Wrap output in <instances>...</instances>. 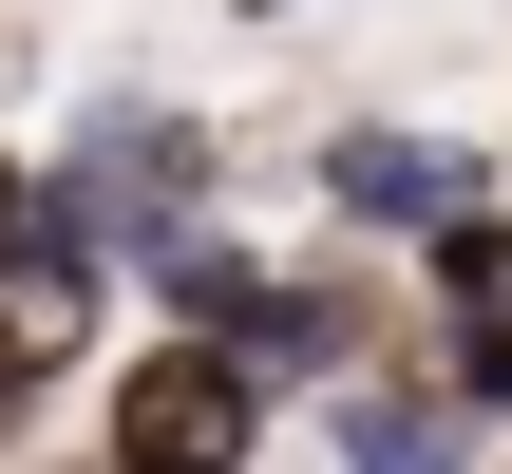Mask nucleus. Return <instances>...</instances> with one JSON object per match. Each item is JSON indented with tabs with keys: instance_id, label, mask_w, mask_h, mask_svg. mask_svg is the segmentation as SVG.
Here are the masks:
<instances>
[{
	"instance_id": "f257e3e1",
	"label": "nucleus",
	"mask_w": 512,
	"mask_h": 474,
	"mask_svg": "<svg viewBox=\"0 0 512 474\" xmlns=\"http://www.w3.org/2000/svg\"><path fill=\"white\" fill-rule=\"evenodd\" d=\"M285 437V380L247 342H190V323H133L95 361V474H266Z\"/></svg>"
},
{
	"instance_id": "f03ea898",
	"label": "nucleus",
	"mask_w": 512,
	"mask_h": 474,
	"mask_svg": "<svg viewBox=\"0 0 512 474\" xmlns=\"http://www.w3.org/2000/svg\"><path fill=\"white\" fill-rule=\"evenodd\" d=\"M57 190L95 209V247H114V285H133V247H152V228L228 209V133H209L190 95H95V114L57 133Z\"/></svg>"
},
{
	"instance_id": "7ed1b4c3",
	"label": "nucleus",
	"mask_w": 512,
	"mask_h": 474,
	"mask_svg": "<svg viewBox=\"0 0 512 474\" xmlns=\"http://www.w3.org/2000/svg\"><path fill=\"white\" fill-rule=\"evenodd\" d=\"M304 190H323L342 247H437L456 209H494V152L418 133V114H342V133H304Z\"/></svg>"
},
{
	"instance_id": "20e7f679",
	"label": "nucleus",
	"mask_w": 512,
	"mask_h": 474,
	"mask_svg": "<svg viewBox=\"0 0 512 474\" xmlns=\"http://www.w3.org/2000/svg\"><path fill=\"white\" fill-rule=\"evenodd\" d=\"M114 361V266H0V474L38 456L57 399H95Z\"/></svg>"
},
{
	"instance_id": "39448f33",
	"label": "nucleus",
	"mask_w": 512,
	"mask_h": 474,
	"mask_svg": "<svg viewBox=\"0 0 512 474\" xmlns=\"http://www.w3.org/2000/svg\"><path fill=\"white\" fill-rule=\"evenodd\" d=\"M266 285H285V247H266V228H228V209H190V228H152V247H133V323H190V342H247V323H266Z\"/></svg>"
},
{
	"instance_id": "423d86ee",
	"label": "nucleus",
	"mask_w": 512,
	"mask_h": 474,
	"mask_svg": "<svg viewBox=\"0 0 512 474\" xmlns=\"http://www.w3.org/2000/svg\"><path fill=\"white\" fill-rule=\"evenodd\" d=\"M323 456H342V474H494V437L437 399V361H380V380L323 399Z\"/></svg>"
},
{
	"instance_id": "0eeeda50",
	"label": "nucleus",
	"mask_w": 512,
	"mask_h": 474,
	"mask_svg": "<svg viewBox=\"0 0 512 474\" xmlns=\"http://www.w3.org/2000/svg\"><path fill=\"white\" fill-rule=\"evenodd\" d=\"M399 266H418V304H437V323H456V304H512V190H494V209H456L437 247H399Z\"/></svg>"
},
{
	"instance_id": "6e6552de",
	"label": "nucleus",
	"mask_w": 512,
	"mask_h": 474,
	"mask_svg": "<svg viewBox=\"0 0 512 474\" xmlns=\"http://www.w3.org/2000/svg\"><path fill=\"white\" fill-rule=\"evenodd\" d=\"M437 399L512 456V304H456V323H437Z\"/></svg>"
},
{
	"instance_id": "1a4fd4ad",
	"label": "nucleus",
	"mask_w": 512,
	"mask_h": 474,
	"mask_svg": "<svg viewBox=\"0 0 512 474\" xmlns=\"http://www.w3.org/2000/svg\"><path fill=\"white\" fill-rule=\"evenodd\" d=\"M19 474H95V437H76V456H19Z\"/></svg>"
},
{
	"instance_id": "9d476101",
	"label": "nucleus",
	"mask_w": 512,
	"mask_h": 474,
	"mask_svg": "<svg viewBox=\"0 0 512 474\" xmlns=\"http://www.w3.org/2000/svg\"><path fill=\"white\" fill-rule=\"evenodd\" d=\"M228 19H304V0H228Z\"/></svg>"
}]
</instances>
